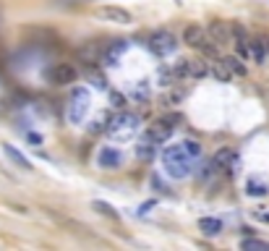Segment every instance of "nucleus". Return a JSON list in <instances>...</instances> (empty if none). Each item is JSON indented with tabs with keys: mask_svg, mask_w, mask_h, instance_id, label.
I'll return each instance as SVG.
<instances>
[{
	"mask_svg": "<svg viewBox=\"0 0 269 251\" xmlns=\"http://www.w3.org/2000/svg\"><path fill=\"white\" fill-rule=\"evenodd\" d=\"M162 167H165V173H168L170 178L183 181V178H188L191 175L193 160L183 152L180 144H170V147H165L162 150Z\"/></svg>",
	"mask_w": 269,
	"mask_h": 251,
	"instance_id": "1",
	"label": "nucleus"
},
{
	"mask_svg": "<svg viewBox=\"0 0 269 251\" xmlns=\"http://www.w3.org/2000/svg\"><path fill=\"white\" fill-rule=\"evenodd\" d=\"M138 128H141V118H138L136 113L123 110V113H118V115L110 118L105 134L113 139V142H128V139H134L138 134Z\"/></svg>",
	"mask_w": 269,
	"mask_h": 251,
	"instance_id": "2",
	"label": "nucleus"
},
{
	"mask_svg": "<svg viewBox=\"0 0 269 251\" xmlns=\"http://www.w3.org/2000/svg\"><path fill=\"white\" fill-rule=\"evenodd\" d=\"M89 105H91V100H89V92L87 89H73L71 92V97L66 102V118H68V123L71 126H81L87 120V113H89Z\"/></svg>",
	"mask_w": 269,
	"mask_h": 251,
	"instance_id": "3",
	"label": "nucleus"
},
{
	"mask_svg": "<svg viewBox=\"0 0 269 251\" xmlns=\"http://www.w3.org/2000/svg\"><path fill=\"white\" fill-rule=\"evenodd\" d=\"M175 79H204L209 73V63L201 58H180L173 66Z\"/></svg>",
	"mask_w": 269,
	"mask_h": 251,
	"instance_id": "4",
	"label": "nucleus"
},
{
	"mask_svg": "<svg viewBox=\"0 0 269 251\" xmlns=\"http://www.w3.org/2000/svg\"><path fill=\"white\" fill-rule=\"evenodd\" d=\"M235 165H238V154L233 147H222V150H217L215 154H212L209 160V173H220V170H230L235 173Z\"/></svg>",
	"mask_w": 269,
	"mask_h": 251,
	"instance_id": "5",
	"label": "nucleus"
},
{
	"mask_svg": "<svg viewBox=\"0 0 269 251\" xmlns=\"http://www.w3.org/2000/svg\"><path fill=\"white\" fill-rule=\"evenodd\" d=\"M146 48H149L154 55L165 58V55H170V52L175 50V37H173V32H165V29L152 32L149 40H146Z\"/></svg>",
	"mask_w": 269,
	"mask_h": 251,
	"instance_id": "6",
	"label": "nucleus"
},
{
	"mask_svg": "<svg viewBox=\"0 0 269 251\" xmlns=\"http://www.w3.org/2000/svg\"><path fill=\"white\" fill-rule=\"evenodd\" d=\"M97 165L102 170H118V167L123 165V154H120L115 147H102L97 152Z\"/></svg>",
	"mask_w": 269,
	"mask_h": 251,
	"instance_id": "7",
	"label": "nucleus"
},
{
	"mask_svg": "<svg viewBox=\"0 0 269 251\" xmlns=\"http://www.w3.org/2000/svg\"><path fill=\"white\" fill-rule=\"evenodd\" d=\"M207 40H209V32L201 29L199 24H191V26H185L183 29V42L188 45V48H193V50H201L204 45H207Z\"/></svg>",
	"mask_w": 269,
	"mask_h": 251,
	"instance_id": "8",
	"label": "nucleus"
},
{
	"mask_svg": "<svg viewBox=\"0 0 269 251\" xmlns=\"http://www.w3.org/2000/svg\"><path fill=\"white\" fill-rule=\"evenodd\" d=\"M97 16L105 18V21H113V24H131L134 21V16L126 8H118V5H102V8H97Z\"/></svg>",
	"mask_w": 269,
	"mask_h": 251,
	"instance_id": "9",
	"label": "nucleus"
},
{
	"mask_svg": "<svg viewBox=\"0 0 269 251\" xmlns=\"http://www.w3.org/2000/svg\"><path fill=\"white\" fill-rule=\"evenodd\" d=\"M76 68L71 66V63H58V66L52 68V73H50V81L55 84V87H66V84H73L76 81Z\"/></svg>",
	"mask_w": 269,
	"mask_h": 251,
	"instance_id": "10",
	"label": "nucleus"
},
{
	"mask_svg": "<svg viewBox=\"0 0 269 251\" xmlns=\"http://www.w3.org/2000/svg\"><path fill=\"white\" fill-rule=\"evenodd\" d=\"M126 50H128V42H126V40H118V42H113V45L107 42L105 52H102V63H105V66H110V68H115L118 63H120V55H123Z\"/></svg>",
	"mask_w": 269,
	"mask_h": 251,
	"instance_id": "11",
	"label": "nucleus"
},
{
	"mask_svg": "<svg viewBox=\"0 0 269 251\" xmlns=\"http://www.w3.org/2000/svg\"><path fill=\"white\" fill-rule=\"evenodd\" d=\"M207 32H209V37L217 45H227L230 40H233V26H230L227 21H212L207 26Z\"/></svg>",
	"mask_w": 269,
	"mask_h": 251,
	"instance_id": "12",
	"label": "nucleus"
},
{
	"mask_svg": "<svg viewBox=\"0 0 269 251\" xmlns=\"http://www.w3.org/2000/svg\"><path fill=\"white\" fill-rule=\"evenodd\" d=\"M157 147H160V142H157L152 134H144V136H141V142L136 144V157H138L141 162H149L152 157L157 154Z\"/></svg>",
	"mask_w": 269,
	"mask_h": 251,
	"instance_id": "13",
	"label": "nucleus"
},
{
	"mask_svg": "<svg viewBox=\"0 0 269 251\" xmlns=\"http://www.w3.org/2000/svg\"><path fill=\"white\" fill-rule=\"evenodd\" d=\"M102 52H105V48H102L99 42H87L84 48L79 50V60L84 63V66H97L102 60Z\"/></svg>",
	"mask_w": 269,
	"mask_h": 251,
	"instance_id": "14",
	"label": "nucleus"
},
{
	"mask_svg": "<svg viewBox=\"0 0 269 251\" xmlns=\"http://www.w3.org/2000/svg\"><path fill=\"white\" fill-rule=\"evenodd\" d=\"M173 120H178V118H173ZM173 120L170 118H162V120H154V123L149 126V131L146 134H152L157 142H168V139L173 136V131H175V126H173Z\"/></svg>",
	"mask_w": 269,
	"mask_h": 251,
	"instance_id": "15",
	"label": "nucleus"
},
{
	"mask_svg": "<svg viewBox=\"0 0 269 251\" xmlns=\"http://www.w3.org/2000/svg\"><path fill=\"white\" fill-rule=\"evenodd\" d=\"M209 71H212V76H215L217 81H230L233 79V71L227 68V63L222 60V58H215L209 63Z\"/></svg>",
	"mask_w": 269,
	"mask_h": 251,
	"instance_id": "16",
	"label": "nucleus"
},
{
	"mask_svg": "<svg viewBox=\"0 0 269 251\" xmlns=\"http://www.w3.org/2000/svg\"><path fill=\"white\" fill-rule=\"evenodd\" d=\"M3 152L8 154V160H11L13 165H18V167H21V170H32V162L26 160V157H24L21 152H18L13 144H3Z\"/></svg>",
	"mask_w": 269,
	"mask_h": 251,
	"instance_id": "17",
	"label": "nucleus"
},
{
	"mask_svg": "<svg viewBox=\"0 0 269 251\" xmlns=\"http://www.w3.org/2000/svg\"><path fill=\"white\" fill-rule=\"evenodd\" d=\"M199 230L204 236H220L222 233V220L220 217H201L199 220Z\"/></svg>",
	"mask_w": 269,
	"mask_h": 251,
	"instance_id": "18",
	"label": "nucleus"
},
{
	"mask_svg": "<svg viewBox=\"0 0 269 251\" xmlns=\"http://www.w3.org/2000/svg\"><path fill=\"white\" fill-rule=\"evenodd\" d=\"M246 194H248V197H267V194H269V183L254 175V178H248V183H246Z\"/></svg>",
	"mask_w": 269,
	"mask_h": 251,
	"instance_id": "19",
	"label": "nucleus"
},
{
	"mask_svg": "<svg viewBox=\"0 0 269 251\" xmlns=\"http://www.w3.org/2000/svg\"><path fill=\"white\" fill-rule=\"evenodd\" d=\"M240 249H246V251H269V241L246 238V241H240Z\"/></svg>",
	"mask_w": 269,
	"mask_h": 251,
	"instance_id": "20",
	"label": "nucleus"
},
{
	"mask_svg": "<svg viewBox=\"0 0 269 251\" xmlns=\"http://www.w3.org/2000/svg\"><path fill=\"white\" fill-rule=\"evenodd\" d=\"M222 60L227 63V68L233 71V76H246V73H248V71H246V66L240 63V58H233V55H225Z\"/></svg>",
	"mask_w": 269,
	"mask_h": 251,
	"instance_id": "21",
	"label": "nucleus"
},
{
	"mask_svg": "<svg viewBox=\"0 0 269 251\" xmlns=\"http://www.w3.org/2000/svg\"><path fill=\"white\" fill-rule=\"evenodd\" d=\"M251 58H254V63H264V58H267V50H264V42L262 40H251Z\"/></svg>",
	"mask_w": 269,
	"mask_h": 251,
	"instance_id": "22",
	"label": "nucleus"
},
{
	"mask_svg": "<svg viewBox=\"0 0 269 251\" xmlns=\"http://www.w3.org/2000/svg\"><path fill=\"white\" fill-rule=\"evenodd\" d=\"M180 147H183V152L191 157V160H199L201 157V144L199 142H191V139H185V142H180Z\"/></svg>",
	"mask_w": 269,
	"mask_h": 251,
	"instance_id": "23",
	"label": "nucleus"
},
{
	"mask_svg": "<svg viewBox=\"0 0 269 251\" xmlns=\"http://www.w3.org/2000/svg\"><path fill=\"white\" fill-rule=\"evenodd\" d=\"M134 97H136L138 102H146V100H149V81H146V79L138 81L136 87H134Z\"/></svg>",
	"mask_w": 269,
	"mask_h": 251,
	"instance_id": "24",
	"label": "nucleus"
},
{
	"mask_svg": "<svg viewBox=\"0 0 269 251\" xmlns=\"http://www.w3.org/2000/svg\"><path fill=\"white\" fill-rule=\"evenodd\" d=\"M110 118H113V115L102 113V115L94 120V123L89 126V131H91V134H102V131H107V123H110Z\"/></svg>",
	"mask_w": 269,
	"mask_h": 251,
	"instance_id": "25",
	"label": "nucleus"
},
{
	"mask_svg": "<svg viewBox=\"0 0 269 251\" xmlns=\"http://www.w3.org/2000/svg\"><path fill=\"white\" fill-rule=\"evenodd\" d=\"M91 207H94L99 215H107L110 220H118V212L110 207V204H105V201H91Z\"/></svg>",
	"mask_w": 269,
	"mask_h": 251,
	"instance_id": "26",
	"label": "nucleus"
},
{
	"mask_svg": "<svg viewBox=\"0 0 269 251\" xmlns=\"http://www.w3.org/2000/svg\"><path fill=\"white\" fill-rule=\"evenodd\" d=\"M110 100H113V105H115V107H126V97H123V95H118V92H113V95H110Z\"/></svg>",
	"mask_w": 269,
	"mask_h": 251,
	"instance_id": "27",
	"label": "nucleus"
},
{
	"mask_svg": "<svg viewBox=\"0 0 269 251\" xmlns=\"http://www.w3.org/2000/svg\"><path fill=\"white\" fill-rule=\"evenodd\" d=\"M89 76H91V81H94V87H97V89H105V79H102L99 73H94V71H91Z\"/></svg>",
	"mask_w": 269,
	"mask_h": 251,
	"instance_id": "28",
	"label": "nucleus"
},
{
	"mask_svg": "<svg viewBox=\"0 0 269 251\" xmlns=\"http://www.w3.org/2000/svg\"><path fill=\"white\" fill-rule=\"evenodd\" d=\"M256 220H264V222H269V212H262V209H259V212H256Z\"/></svg>",
	"mask_w": 269,
	"mask_h": 251,
	"instance_id": "29",
	"label": "nucleus"
},
{
	"mask_svg": "<svg viewBox=\"0 0 269 251\" xmlns=\"http://www.w3.org/2000/svg\"><path fill=\"white\" fill-rule=\"evenodd\" d=\"M264 97H267V102H269V87L264 89Z\"/></svg>",
	"mask_w": 269,
	"mask_h": 251,
	"instance_id": "30",
	"label": "nucleus"
},
{
	"mask_svg": "<svg viewBox=\"0 0 269 251\" xmlns=\"http://www.w3.org/2000/svg\"><path fill=\"white\" fill-rule=\"evenodd\" d=\"M267 48H269V42H267Z\"/></svg>",
	"mask_w": 269,
	"mask_h": 251,
	"instance_id": "31",
	"label": "nucleus"
}]
</instances>
